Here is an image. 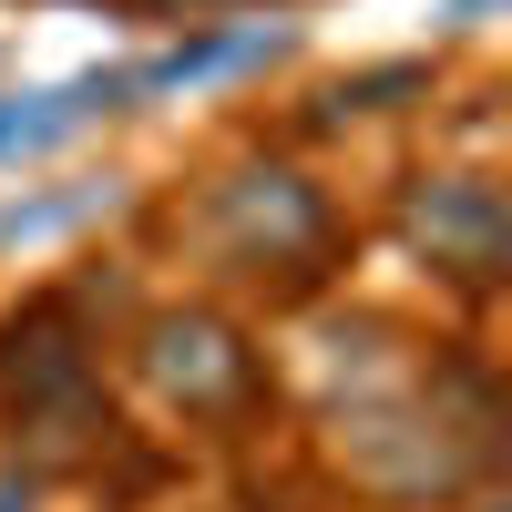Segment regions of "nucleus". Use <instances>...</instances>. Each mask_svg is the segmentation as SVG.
<instances>
[{
    "label": "nucleus",
    "instance_id": "nucleus-3",
    "mask_svg": "<svg viewBox=\"0 0 512 512\" xmlns=\"http://www.w3.org/2000/svg\"><path fill=\"white\" fill-rule=\"evenodd\" d=\"M123 103H134V72H82V82H62V93H11V103H0V164L52 154V144L82 134V123L123 113Z\"/></svg>",
    "mask_w": 512,
    "mask_h": 512
},
{
    "label": "nucleus",
    "instance_id": "nucleus-1",
    "mask_svg": "<svg viewBox=\"0 0 512 512\" xmlns=\"http://www.w3.org/2000/svg\"><path fill=\"white\" fill-rule=\"evenodd\" d=\"M400 226H410V246H431V267H461V277H492V267H502V236H512L502 195H492L482 175H431V185H410Z\"/></svg>",
    "mask_w": 512,
    "mask_h": 512
},
{
    "label": "nucleus",
    "instance_id": "nucleus-4",
    "mask_svg": "<svg viewBox=\"0 0 512 512\" xmlns=\"http://www.w3.org/2000/svg\"><path fill=\"white\" fill-rule=\"evenodd\" d=\"M154 379H164L175 400L216 410V400L246 390V349H236L216 318H164V328H154Z\"/></svg>",
    "mask_w": 512,
    "mask_h": 512
},
{
    "label": "nucleus",
    "instance_id": "nucleus-7",
    "mask_svg": "<svg viewBox=\"0 0 512 512\" xmlns=\"http://www.w3.org/2000/svg\"><path fill=\"white\" fill-rule=\"evenodd\" d=\"M113 185H72V195H31V205H0V246H41V236H62L82 216H103Z\"/></svg>",
    "mask_w": 512,
    "mask_h": 512
},
{
    "label": "nucleus",
    "instance_id": "nucleus-2",
    "mask_svg": "<svg viewBox=\"0 0 512 512\" xmlns=\"http://www.w3.org/2000/svg\"><path fill=\"white\" fill-rule=\"evenodd\" d=\"M216 226H226V246L236 256H267V267H287V256H308L318 246V195L297 185V175H277V164H256V175H236L226 195H216Z\"/></svg>",
    "mask_w": 512,
    "mask_h": 512
},
{
    "label": "nucleus",
    "instance_id": "nucleus-8",
    "mask_svg": "<svg viewBox=\"0 0 512 512\" xmlns=\"http://www.w3.org/2000/svg\"><path fill=\"white\" fill-rule=\"evenodd\" d=\"M0 512H31V482H11V472H0Z\"/></svg>",
    "mask_w": 512,
    "mask_h": 512
},
{
    "label": "nucleus",
    "instance_id": "nucleus-6",
    "mask_svg": "<svg viewBox=\"0 0 512 512\" xmlns=\"http://www.w3.org/2000/svg\"><path fill=\"white\" fill-rule=\"evenodd\" d=\"M0 369H11V400H21V410L82 420V400H93V379H82V349H72L62 328H21V338H11V359H0Z\"/></svg>",
    "mask_w": 512,
    "mask_h": 512
},
{
    "label": "nucleus",
    "instance_id": "nucleus-5",
    "mask_svg": "<svg viewBox=\"0 0 512 512\" xmlns=\"http://www.w3.org/2000/svg\"><path fill=\"white\" fill-rule=\"evenodd\" d=\"M277 52H287V31H277V21L195 31V41H175L164 62H144V72H134V93H185V82H226V72H246V62H277Z\"/></svg>",
    "mask_w": 512,
    "mask_h": 512
}]
</instances>
